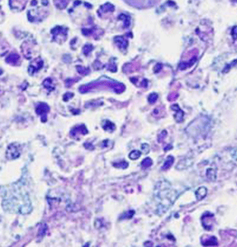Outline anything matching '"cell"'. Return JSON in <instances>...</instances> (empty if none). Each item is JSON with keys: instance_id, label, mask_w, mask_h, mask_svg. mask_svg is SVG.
Segmentation results:
<instances>
[{"instance_id": "3957f363", "label": "cell", "mask_w": 237, "mask_h": 247, "mask_svg": "<svg viewBox=\"0 0 237 247\" xmlns=\"http://www.w3.org/2000/svg\"><path fill=\"white\" fill-rule=\"evenodd\" d=\"M171 109L173 110L174 112H176V114H175V120L178 122V123H181L183 121V118H184V112L179 107L178 105H172L171 106Z\"/></svg>"}, {"instance_id": "8992f818", "label": "cell", "mask_w": 237, "mask_h": 247, "mask_svg": "<svg viewBox=\"0 0 237 247\" xmlns=\"http://www.w3.org/2000/svg\"><path fill=\"white\" fill-rule=\"evenodd\" d=\"M88 132L87 129L85 128V125H79V126H76L75 128H73L71 131L72 137H75L77 135V133L79 134H86Z\"/></svg>"}, {"instance_id": "30bf717a", "label": "cell", "mask_w": 237, "mask_h": 247, "mask_svg": "<svg viewBox=\"0 0 237 247\" xmlns=\"http://www.w3.org/2000/svg\"><path fill=\"white\" fill-rule=\"evenodd\" d=\"M196 61H197V57H196V56H194V57L191 59L190 62H186V61L181 62V63L179 64V68L180 70L186 69V68H188L189 67H191V66H192V65L196 62Z\"/></svg>"}, {"instance_id": "f1b7e54d", "label": "cell", "mask_w": 237, "mask_h": 247, "mask_svg": "<svg viewBox=\"0 0 237 247\" xmlns=\"http://www.w3.org/2000/svg\"><path fill=\"white\" fill-rule=\"evenodd\" d=\"M178 98V94L177 93H171L170 94V96L168 97V100H170V101H172V100H174V99H176Z\"/></svg>"}, {"instance_id": "f546056e", "label": "cell", "mask_w": 237, "mask_h": 247, "mask_svg": "<svg viewBox=\"0 0 237 247\" xmlns=\"http://www.w3.org/2000/svg\"><path fill=\"white\" fill-rule=\"evenodd\" d=\"M3 74V70H2V69H0V74Z\"/></svg>"}, {"instance_id": "ba28073f", "label": "cell", "mask_w": 237, "mask_h": 247, "mask_svg": "<svg viewBox=\"0 0 237 247\" xmlns=\"http://www.w3.org/2000/svg\"><path fill=\"white\" fill-rule=\"evenodd\" d=\"M214 215L212 214H205L203 217H202V222H203V225H204L206 223L208 222V224H207V226H206V230H211V228H212V224L211 223V221H210V220H211V217H213Z\"/></svg>"}, {"instance_id": "7a4b0ae2", "label": "cell", "mask_w": 237, "mask_h": 247, "mask_svg": "<svg viewBox=\"0 0 237 247\" xmlns=\"http://www.w3.org/2000/svg\"><path fill=\"white\" fill-rule=\"evenodd\" d=\"M43 66V61L41 59H37L35 60L34 62H32L29 67H28V74H35L37 71H39Z\"/></svg>"}, {"instance_id": "9c48e42d", "label": "cell", "mask_w": 237, "mask_h": 247, "mask_svg": "<svg viewBox=\"0 0 237 247\" xmlns=\"http://www.w3.org/2000/svg\"><path fill=\"white\" fill-rule=\"evenodd\" d=\"M206 195H207V188H204V187H201L196 191V197H197V200H203L206 196Z\"/></svg>"}, {"instance_id": "7402d4cb", "label": "cell", "mask_w": 237, "mask_h": 247, "mask_svg": "<svg viewBox=\"0 0 237 247\" xmlns=\"http://www.w3.org/2000/svg\"><path fill=\"white\" fill-rule=\"evenodd\" d=\"M157 99H158V94L157 93H151L149 96H148V102L150 103V104H154V103H155V101L157 100Z\"/></svg>"}, {"instance_id": "ac0fdd59", "label": "cell", "mask_w": 237, "mask_h": 247, "mask_svg": "<svg viewBox=\"0 0 237 247\" xmlns=\"http://www.w3.org/2000/svg\"><path fill=\"white\" fill-rule=\"evenodd\" d=\"M43 86L46 87V88H47V89H49L50 91H53L54 89V87H53V82H52V80L51 79H46L45 80H44V82H43Z\"/></svg>"}, {"instance_id": "e0dca14e", "label": "cell", "mask_w": 237, "mask_h": 247, "mask_svg": "<svg viewBox=\"0 0 237 247\" xmlns=\"http://www.w3.org/2000/svg\"><path fill=\"white\" fill-rule=\"evenodd\" d=\"M217 243V239L215 237H211V239H209L208 240H206L205 242H203L204 246H216Z\"/></svg>"}, {"instance_id": "277c9868", "label": "cell", "mask_w": 237, "mask_h": 247, "mask_svg": "<svg viewBox=\"0 0 237 247\" xmlns=\"http://www.w3.org/2000/svg\"><path fill=\"white\" fill-rule=\"evenodd\" d=\"M36 113L38 115L42 116L43 118L46 117V114L49 112V106L45 103H40L37 106H36Z\"/></svg>"}, {"instance_id": "ffe728a7", "label": "cell", "mask_w": 237, "mask_h": 247, "mask_svg": "<svg viewBox=\"0 0 237 247\" xmlns=\"http://www.w3.org/2000/svg\"><path fill=\"white\" fill-rule=\"evenodd\" d=\"M77 70L79 71V73L83 75H86L87 74L90 73V69L86 68H83L81 66H77Z\"/></svg>"}, {"instance_id": "d6986e66", "label": "cell", "mask_w": 237, "mask_h": 247, "mask_svg": "<svg viewBox=\"0 0 237 247\" xmlns=\"http://www.w3.org/2000/svg\"><path fill=\"white\" fill-rule=\"evenodd\" d=\"M141 164H142V166L143 168H148V167H150V166L153 164V161H152L151 158L147 157V158H145V159L142 161Z\"/></svg>"}, {"instance_id": "83f0119b", "label": "cell", "mask_w": 237, "mask_h": 247, "mask_svg": "<svg viewBox=\"0 0 237 247\" xmlns=\"http://www.w3.org/2000/svg\"><path fill=\"white\" fill-rule=\"evenodd\" d=\"M73 97V93H66L65 95H64V98H63V99L65 100V101H67V100H69L70 99H72Z\"/></svg>"}, {"instance_id": "cb8c5ba5", "label": "cell", "mask_w": 237, "mask_h": 247, "mask_svg": "<svg viewBox=\"0 0 237 247\" xmlns=\"http://www.w3.org/2000/svg\"><path fill=\"white\" fill-rule=\"evenodd\" d=\"M128 163L124 162V161H122L121 163H114V166L117 167V168H122V169H126L128 167Z\"/></svg>"}, {"instance_id": "d4e9b609", "label": "cell", "mask_w": 237, "mask_h": 247, "mask_svg": "<svg viewBox=\"0 0 237 247\" xmlns=\"http://www.w3.org/2000/svg\"><path fill=\"white\" fill-rule=\"evenodd\" d=\"M134 214H135V211H129V212L123 214V215L122 216L121 219H130V218L133 217Z\"/></svg>"}, {"instance_id": "9a60e30c", "label": "cell", "mask_w": 237, "mask_h": 247, "mask_svg": "<svg viewBox=\"0 0 237 247\" xmlns=\"http://www.w3.org/2000/svg\"><path fill=\"white\" fill-rule=\"evenodd\" d=\"M18 60H19V55L17 54H10L7 57L6 61L10 64H15L17 61H18Z\"/></svg>"}, {"instance_id": "2e32d148", "label": "cell", "mask_w": 237, "mask_h": 247, "mask_svg": "<svg viewBox=\"0 0 237 247\" xmlns=\"http://www.w3.org/2000/svg\"><path fill=\"white\" fill-rule=\"evenodd\" d=\"M141 155H142L141 151H139V150H133V151H131L129 153V158L131 160H136V159H138L141 156Z\"/></svg>"}, {"instance_id": "603a6c76", "label": "cell", "mask_w": 237, "mask_h": 247, "mask_svg": "<svg viewBox=\"0 0 237 247\" xmlns=\"http://www.w3.org/2000/svg\"><path fill=\"white\" fill-rule=\"evenodd\" d=\"M93 50V46L91 45V44H86L84 48H83V53L85 54V55H88V54Z\"/></svg>"}, {"instance_id": "44dd1931", "label": "cell", "mask_w": 237, "mask_h": 247, "mask_svg": "<svg viewBox=\"0 0 237 247\" xmlns=\"http://www.w3.org/2000/svg\"><path fill=\"white\" fill-rule=\"evenodd\" d=\"M206 175H207V177H208L210 180H212V181H214V180L215 179V172L212 169H209V170H207Z\"/></svg>"}, {"instance_id": "484cf974", "label": "cell", "mask_w": 237, "mask_h": 247, "mask_svg": "<svg viewBox=\"0 0 237 247\" xmlns=\"http://www.w3.org/2000/svg\"><path fill=\"white\" fill-rule=\"evenodd\" d=\"M141 149H142V150L143 151L144 154H147L149 151V149H150L149 145L147 144H142V145H141Z\"/></svg>"}, {"instance_id": "52a82bcc", "label": "cell", "mask_w": 237, "mask_h": 247, "mask_svg": "<svg viewBox=\"0 0 237 247\" xmlns=\"http://www.w3.org/2000/svg\"><path fill=\"white\" fill-rule=\"evenodd\" d=\"M52 34L54 36V37L56 39V37L60 35V34H64L67 36V28H63V27H60V26H57L55 27L54 29H52Z\"/></svg>"}, {"instance_id": "6da1fadb", "label": "cell", "mask_w": 237, "mask_h": 247, "mask_svg": "<svg viewBox=\"0 0 237 247\" xmlns=\"http://www.w3.org/2000/svg\"><path fill=\"white\" fill-rule=\"evenodd\" d=\"M20 156V145L17 144H10L6 151V156L9 159H16Z\"/></svg>"}, {"instance_id": "5b68a950", "label": "cell", "mask_w": 237, "mask_h": 247, "mask_svg": "<svg viewBox=\"0 0 237 247\" xmlns=\"http://www.w3.org/2000/svg\"><path fill=\"white\" fill-rule=\"evenodd\" d=\"M114 41H115V43H117V45L118 46L120 49H122V50H126L127 49L129 43H128V40L125 39L123 36H116L114 38Z\"/></svg>"}, {"instance_id": "5bb4252c", "label": "cell", "mask_w": 237, "mask_h": 247, "mask_svg": "<svg viewBox=\"0 0 237 247\" xmlns=\"http://www.w3.org/2000/svg\"><path fill=\"white\" fill-rule=\"evenodd\" d=\"M114 10H115L114 5H112L110 3H107L100 7V10H103L104 12H112L114 11Z\"/></svg>"}, {"instance_id": "8fae6325", "label": "cell", "mask_w": 237, "mask_h": 247, "mask_svg": "<svg viewBox=\"0 0 237 247\" xmlns=\"http://www.w3.org/2000/svg\"><path fill=\"white\" fill-rule=\"evenodd\" d=\"M102 127L104 128V130H108V131H112V130H114L115 128H116L115 124L112 123V122L109 121V120H104L103 124H102Z\"/></svg>"}, {"instance_id": "7c38bea8", "label": "cell", "mask_w": 237, "mask_h": 247, "mask_svg": "<svg viewBox=\"0 0 237 247\" xmlns=\"http://www.w3.org/2000/svg\"><path fill=\"white\" fill-rule=\"evenodd\" d=\"M118 19L122 20L123 22V27L124 28H129V26L130 25V17H129V16H128L126 14H121L118 17Z\"/></svg>"}, {"instance_id": "4316f807", "label": "cell", "mask_w": 237, "mask_h": 247, "mask_svg": "<svg viewBox=\"0 0 237 247\" xmlns=\"http://www.w3.org/2000/svg\"><path fill=\"white\" fill-rule=\"evenodd\" d=\"M231 35L234 38V40H236L237 38V26H235L231 30Z\"/></svg>"}, {"instance_id": "4fadbf2b", "label": "cell", "mask_w": 237, "mask_h": 247, "mask_svg": "<svg viewBox=\"0 0 237 247\" xmlns=\"http://www.w3.org/2000/svg\"><path fill=\"white\" fill-rule=\"evenodd\" d=\"M173 162H174V158H173V156H168V157L166 158V162L164 163L163 166H162V170H167L168 169H170V168H171V166L172 165Z\"/></svg>"}]
</instances>
